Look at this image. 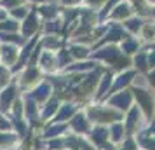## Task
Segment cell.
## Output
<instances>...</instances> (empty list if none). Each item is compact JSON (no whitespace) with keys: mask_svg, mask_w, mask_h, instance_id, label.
<instances>
[{"mask_svg":"<svg viewBox=\"0 0 155 150\" xmlns=\"http://www.w3.org/2000/svg\"><path fill=\"white\" fill-rule=\"evenodd\" d=\"M122 126L120 124H117V126H113L112 128V138H113V142H119L120 138H122Z\"/></svg>","mask_w":155,"mask_h":150,"instance_id":"cell-3","label":"cell"},{"mask_svg":"<svg viewBox=\"0 0 155 150\" xmlns=\"http://www.w3.org/2000/svg\"><path fill=\"white\" fill-rule=\"evenodd\" d=\"M70 114H71V108H64L63 114L59 115V119H63V117H66V115H70Z\"/></svg>","mask_w":155,"mask_h":150,"instance_id":"cell-6","label":"cell"},{"mask_svg":"<svg viewBox=\"0 0 155 150\" xmlns=\"http://www.w3.org/2000/svg\"><path fill=\"white\" fill-rule=\"evenodd\" d=\"M14 96V89H9V91H5V94H4V100H2V108L5 110L7 108V103L11 101V98Z\"/></svg>","mask_w":155,"mask_h":150,"instance_id":"cell-4","label":"cell"},{"mask_svg":"<svg viewBox=\"0 0 155 150\" xmlns=\"http://www.w3.org/2000/svg\"><path fill=\"white\" fill-rule=\"evenodd\" d=\"M0 121H2V119H0ZM0 128L5 129V128H9V124H7V122H0Z\"/></svg>","mask_w":155,"mask_h":150,"instance_id":"cell-8","label":"cell"},{"mask_svg":"<svg viewBox=\"0 0 155 150\" xmlns=\"http://www.w3.org/2000/svg\"><path fill=\"white\" fill-rule=\"evenodd\" d=\"M73 128L77 129V131H87V122H85L84 117H77L73 121Z\"/></svg>","mask_w":155,"mask_h":150,"instance_id":"cell-2","label":"cell"},{"mask_svg":"<svg viewBox=\"0 0 155 150\" xmlns=\"http://www.w3.org/2000/svg\"><path fill=\"white\" fill-rule=\"evenodd\" d=\"M59 147H61V143H59V142H52V143H51V148H52V150H59Z\"/></svg>","mask_w":155,"mask_h":150,"instance_id":"cell-7","label":"cell"},{"mask_svg":"<svg viewBox=\"0 0 155 150\" xmlns=\"http://www.w3.org/2000/svg\"><path fill=\"white\" fill-rule=\"evenodd\" d=\"M106 136H108V135H106L105 129H96L92 138H94V142L98 143V145H103V143H105V140H106Z\"/></svg>","mask_w":155,"mask_h":150,"instance_id":"cell-1","label":"cell"},{"mask_svg":"<svg viewBox=\"0 0 155 150\" xmlns=\"http://www.w3.org/2000/svg\"><path fill=\"white\" fill-rule=\"evenodd\" d=\"M11 142H14V136H4V135H0V143H11Z\"/></svg>","mask_w":155,"mask_h":150,"instance_id":"cell-5","label":"cell"}]
</instances>
